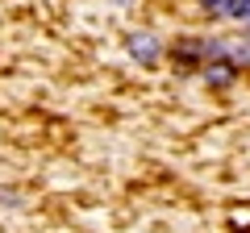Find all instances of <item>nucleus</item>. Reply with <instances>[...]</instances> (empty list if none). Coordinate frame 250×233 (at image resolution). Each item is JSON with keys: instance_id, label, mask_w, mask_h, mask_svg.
Wrapping results in <instances>:
<instances>
[{"instance_id": "1", "label": "nucleus", "mask_w": 250, "mask_h": 233, "mask_svg": "<svg viewBox=\"0 0 250 233\" xmlns=\"http://www.w3.org/2000/svg\"><path fill=\"white\" fill-rule=\"evenodd\" d=\"M213 54H217V46L205 42V38H184V42L175 46V58H179V63H192V58H213Z\"/></svg>"}, {"instance_id": "2", "label": "nucleus", "mask_w": 250, "mask_h": 233, "mask_svg": "<svg viewBox=\"0 0 250 233\" xmlns=\"http://www.w3.org/2000/svg\"><path fill=\"white\" fill-rule=\"evenodd\" d=\"M129 54H134L138 63H154V58H159V42H154L150 34H134L129 38Z\"/></svg>"}, {"instance_id": "3", "label": "nucleus", "mask_w": 250, "mask_h": 233, "mask_svg": "<svg viewBox=\"0 0 250 233\" xmlns=\"http://www.w3.org/2000/svg\"><path fill=\"white\" fill-rule=\"evenodd\" d=\"M205 79L213 83V88H225V83H233V63H208V67H205Z\"/></svg>"}, {"instance_id": "4", "label": "nucleus", "mask_w": 250, "mask_h": 233, "mask_svg": "<svg viewBox=\"0 0 250 233\" xmlns=\"http://www.w3.org/2000/svg\"><path fill=\"white\" fill-rule=\"evenodd\" d=\"M225 13H229V17H250V0H229Z\"/></svg>"}, {"instance_id": "5", "label": "nucleus", "mask_w": 250, "mask_h": 233, "mask_svg": "<svg viewBox=\"0 0 250 233\" xmlns=\"http://www.w3.org/2000/svg\"><path fill=\"white\" fill-rule=\"evenodd\" d=\"M200 4H205L208 13H225V4H229V0H200Z\"/></svg>"}]
</instances>
